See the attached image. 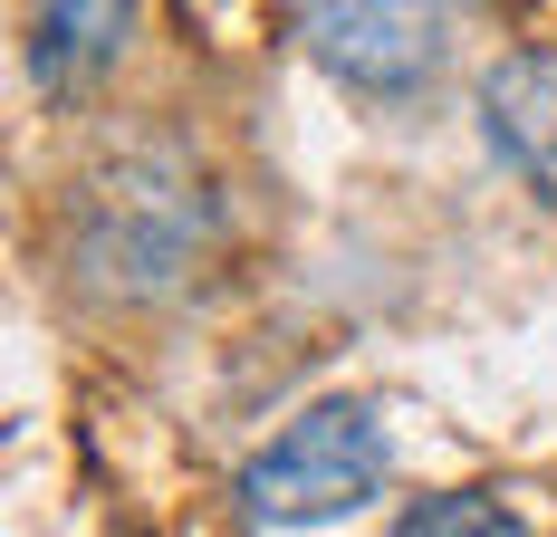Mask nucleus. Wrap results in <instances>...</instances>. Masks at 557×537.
Returning <instances> with one entry per match:
<instances>
[{
    "instance_id": "3",
    "label": "nucleus",
    "mask_w": 557,
    "mask_h": 537,
    "mask_svg": "<svg viewBox=\"0 0 557 537\" xmlns=\"http://www.w3.org/2000/svg\"><path fill=\"white\" fill-rule=\"evenodd\" d=\"M298 39L308 58L366 87V97H413L433 67H443V10H404V0H318L298 10Z\"/></svg>"
},
{
    "instance_id": "4",
    "label": "nucleus",
    "mask_w": 557,
    "mask_h": 537,
    "mask_svg": "<svg viewBox=\"0 0 557 537\" xmlns=\"http://www.w3.org/2000/svg\"><path fill=\"white\" fill-rule=\"evenodd\" d=\"M481 135L539 202H557V49H519L481 77Z\"/></svg>"
},
{
    "instance_id": "6",
    "label": "nucleus",
    "mask_w": 557,
    "mask_h": 537,
    "mask_svg": "<svg viewBox=\"0 0 557 537\" xmlns=\"http://www.w3.org/2000/svg\"><path fill=\"white\" fill-rule=\"evenodd\" d=\"M394 537H519V528H509V509L491 499V489H433V499L404 509Z\"/></svg>"
},
{
    "instance_id": "1",
    "label": "nucleus",
    "mask_w": 557,
    "mask_h": 537,
    "mask_svg": "<svg viewBox=\"0 0 557 537\" xmlns=\"http://www.w3.org/2000/svg\"><path fill=\"white\" fill-rule=\"evenodd\" d=\"M212 240V192L183 154H115L77 192V268L115 298H164Z\"/></svg>"
},
{
    "instance_id": "2",
    "label": "nucleus",
    "mask_w": 557,
    "mask_h": 537,
    "mask_svg": "<svg viewBox=\"0 0 557 537\" xmlns=\"http://www.w3.org/2000/svg\"><path fill=\"white\" fill-rule=\"evenodd\" d=\"M385 489V423L366 403H308L270 451L240 471V509L270 528H327L346 509H366Z\"/></svg>"
},
{
    "instance_id": "5",
    "label": "nucleus",
    "mask_w": 557,
    "mask_h": 537,
    "mask_svg": "<svg viewBox=\"0 0 557 537\" xmlns=\"http://www.w3.org/2000/svg\"><path fill=\"white\" fill-rule=\"evenodd\" d=\"M125 29H135V10H107V0H67V10H39V20H29V77H39L49 97H77L97 67H115Z\"/></svg>"
}]
</instances>
